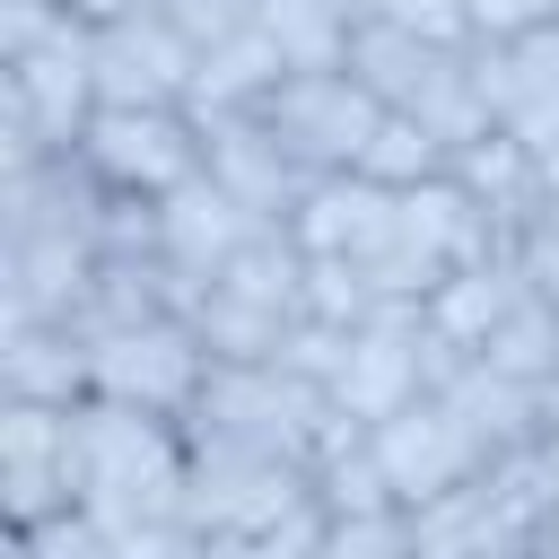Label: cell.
Here are the masks:
<instances>
[{
  "label": "cell",
  "instance_id": "e0dca14e",
  "mask_svg": "<svg viewBox=\"0 0 559 559\" xmlns=\"http://www.w3.org/2000/svg\"><path fill=\"white\" fill-rule=\"evenodd\" d=\"M524 297V271L515 253H489V262H454L428 297H419V332H437L445 349H489V332L507 323V306Z\"/></svg>",
  "mask_w": 559,
  "mask_h": 559
},
{
  "label": "cell",
  "instance_id": "1f68e13d",
  "mask_svg": "<svg viewBox=\"0 0 559 559\" xmlns=\"http://www.w3.org/2000/svg\"><path fill=\"white\" fill-rule=\"evenodd\" d=\"M358 17H393V26H411V35L445 44V52L472 44V9L463 0H358Z\"/></svg>",
  "mask_w": 559,
  "mask_h": 559
},
{
  "label": "cell",
  "instance_id": "d6986e66",
  "mask_svg": "<svg viewBox=\"0 0 559 559\" xmlns=\"http://www.w3.org/2000/svg\"><path fill=\"white\" fill-rule=\"evenodd\" d=\"M445 61H454L445 44H428V35L393 26V17H358V26H349V61H341V70H349V79H358L376 105L411 114V105H419V96L445 79Z\"/></svg>",
  "mask_w": 559,
  "mask_h": 559
},
{
  "label": "cell",
  "instance_id": "4dcf8cb0",
  "mask_svg": "<svg viewBox=\"0 0 559 559\" xmlns=\"http://www.w3.org/2000/svg\"><path fill=\"white\" fill-rule=\"evenodd\" d=\"M507 253H515L524 288H542V297L559 306V192H542V201H533V218L515 227V245H507Z\"/></svg>",
  "mask_w": 559,
  "mask_h": 559
},
{
  "label": "cell",
  "instance_id": "5bb4252c",
  "mask_svg": "<svg viewBox=\"0 0 559 559\" xmlns=\"http://www.w3.org/2000/svg\"><path fill=\"white\" fill-rule=\"evenodd\" d=\"M253 227H262V218H253V210H245V201H236V192H227L210 166L157 201V253H166L183 280H201V288L227 271V253H236Z\"/></svg>",
  "mask_w": 559,
  "mask_h": 559
},
{
  "label": "cell",
  "instance_id": "9c48e42d",
  "mask_svg": "<svg viewBox=\"0 0 559 559\" xmlns=\"http://www.w3.org/2000/svg\"><path fill=\"white\" fill-rule=\"evenodd\" d=\"M367 437H376V463H384V480H393V498H402V507H419V498H437V489H454V480L489 472V463H480V445L463 437V419H454L437 393L402 402V411H393V419H376Z\"/></svg>",
  "mask_w": 559,
  "mask_h": 559
},
{
  "label": "cell",
  "instance_id": "ac0fdd59",
  "mask_svg": "<svg viewBox=\"0 0 559 559\" xmlns=\"http://www.w3.org/2000/svg\"><path fill=\"white\" fill-rule=\"evenodd\" d=\"M402 524H411V559H498V550H515V524H507L489 472L402 507Z\"/></svg>",
  "mask_w": 559,
  "mask_h": 559
},
{
  "label": "cell",
  "instance_id": "f1b7e54d",
  "mask_svg": "<svg viewBox=\"0 0 559 559\" xmlns=\"http://www.w3.org/2000/svg\"><path fill=\"white\" fill-rule=\"evenodd\" d=\"M114 524L96 507H61L44 524H9V559H114Z\"/></svg>",
  "mask_w": 559,
  "mask_h": 559
},
{
  "label": "cell",
  "instance_id": "277c9868",
  "mask_svg": "<svg viewBox=\"0 0 559 559\" xmlns=\"http://www.w3.org/2000/svg\"><path fill=\"white\" fill-rule=\"evenodd\" d=\"M79 157L114 183V192H148L166 201L175 183L201 175V122L183 105H96L79 131Z\"/></svg>",
  "mask_w": 559,
  "mask_h": 559
},
{
  "label": "cell",
  "instance_id": "7402d4cb",
  "mask_svg": "<svg viewBox=\"0 0 559 559\" xmlns=\"http://www.w3.org/2000/svg\"><path fill=\"white\" fill-rule=\"evenodd\" d=\"M402 218H411L445 262H489V253H507L498 218L463 192V175H454V166H445V175H428V183H411V192H402Z\"/></svg>",
  "mask_w": 559,
  "mask_h": 559
},
{
  "label": "cell",
  "instance_id": "30bf717a",
  "mask_svg": "<svg viewBox=\"0 0 559 559\" xmlns=\"http://www.w3.org/2000/svg\"><path fill=\"white\" fill-rule=\"evenodd\" d=\"M96 288V245L61 227H26L0 253V323H79Z\"/></svg>",
  "mask_w": 559,
  "mask_h": 559
},
{
  "label": "cell",
  "instance_id": "d4e9b609",
  "mask_svg": "<svg viewBox=\"0 0 559 559\" xmlns=\"http://www.w3.org/2000/svg\"><path fill=\"white\" fill-rule=\"evenodd\" d=\"M253 26L271 35V52L288 61V70H341L349 61V9H332V0H262L253 9Z\"/></svg>",
  "mask_w": 559,
  "mask_h": 559
},
{
  "label": "cell",
  "instance_id": "ba28073f",
  "mask_svg": "<svg viewBox=\"0 0 559 559\" xmlns=\"http://www.w3.org/2000/svg\"><path fill=\"white\" fill-rule=\"evenodd\" d=\"M70 411L0 402V515L9 524H44V515L79 507V489H70Z\"/></svg>",
  "mask_w": 559,
  "mask_h": 559
},
{
  "label": "cell",
  "instance_id": "52a82bcc",
  "mask_svg": "<svg viewBox=\"0 0 559 559\" xmlns=\"http://www.w3.org/2000/svg\"><path fill=\"white\" fill-rule=\"evenodd\" d=\"M192 70H201V44L166 9L96 26V105H183Z\"/></svg>",
  "mask_w": 559,
  "mask_h": 559
},
{
  "label": "cell",
  "instance_id": "3957f363",
  "mask_svg": "<svg viewBox=\"0 0 559 559\" xmlns=\"http://www.w3.org/2000/svg\"><path fill=\"white\" fill-rule=\"evenodd\" d=\"M253 114L280 131V148H288L306 175H341V166H358V157H367L376 122H384L393 105H376L349 70H288Z\"/></svg>",
  "mask_w": 559,
  "mask_h": 559
},
{
  "label": "cell",
  "instance_id": "9a60e30c",
  "mask_svg": "<svg viewBox=\"0 0 559 559\" xmlns=\"http://www.w3.org/2000/svg\"><path fill=\"white\" fill-rule=\"evenodd\" d=\"M437 402L463 419V437L480 445V463H507V454H533L542 445V384H515L489 358H463L437 384Z\"/></svg>",
  "mask_w": 559,
  "mask_h": 559
},
{
  "label": "cell",
  "instance_id": "4fadbf2b",
  "mask_svg": "<svg viewBox=\"0 0 559 559\" xmlns=\"http://www.w3.org/2000/svg\"><path fill=\"white\" fill-rule=\"evenodd\" d=\"M393 227H402V192H393V183H376V175H358V166L314 175V183H306V201L288 210V236H297L306 253H349V262H367Z\"/></svg>",
  "mask_w": 559,
  "mask_h": 559
},
{
  "label": "cell",
  "instance_id": "8fae6325",
  "mask_svg": "<svg viewBox=\"0 0 559 559\" xmlns=\"http://www.w3.org/2000/svg\"><path fill=\"white\" fill-rule=\"evenodd\" d=\"M201 166H210V175H218L253 218H288V210L306 201V183H314V175L280 148V131H271L253 105H245V114H210V122H201Z\"/></svg>",
  "mask_w": 559,
  "mask_h": 559
},
{
  "label": "cell",
  "instance_id": "cb8c5ba5",
  "mask_svg": "<svg viewBox=\"0 0 559 559\" xmlns=\"http://www.w3.org/2000/svg\"><path fill=\"white\" fill-rule=\"evenodd\" d=\"M306 245L288 236V218H262L236 253H227V271H218V288H236V297H253V306H271V314H297V297H306Z\"/></svg>",
  "mask_w": 559,
  "mask_h": 559
},
{
  "label": "cell",
  "instance_id": "2e32d148",
  "mask_svg": "<svg viewBox=\"0 0 559 559\" xmlns=\"http://www.w3.org/2000/svg\"><path fill=\"white\" fill-rule=\"evenodd\" d=\"M96 367H87V332L79 323H0V402H87Z\"/></svg>",
  "mask_w": 559,
  "mask_h": 559
},
{
  "label": "cell",
  "instance_id": "8992f818",
  "mask_svg": "<svg viewBox=\"0 0 559 559\" xmlns=\"http://www.w3.org/2000/svg\"><path fill=\"white\" fill-rule=\"evenodd\" d=\"M0 70H9V114H26L44 131V148H79V131L96 114V26L61 17L35 52H17Z\"/></svg>",
  "mask_w": 559,
  "mask_h": 559
},
{
  "label": "cell",
  "instance_id": "603a6c76",
  "mask_svg": "<svg viewBox=\"0 0 559 559\" xmlns=\"http://www.w3.org/2000/svg\"><path fill=\"white\" fill-rule=\"evenodd\" d=\"M183 323L201 332L210 367H271L297 314H271V306H253V297H236V288H218V280H210V297H201Z\"/></svg>",
  "mask_w": 559,
  "mask_h": 559
},
{
  "label": "cell",
  "instance_id": "6da1fadb",
  "mask_svg": "<svg viewBox=\"0 0 559 559\" xmlns=\"http://www.w3.org/2000/svg\"><path fill=\"white\" fill-rule=\"evenodd\" d=\"M323 411H332V393L288 376V367H210L201 402L183 411V437H227V445H253V454L314 463Z\"/></svg>",
  "mask_w": 559,
  "mask_h": 559
},
{
  "label": "cell",
  "instance_id": "e575fe53",
  "mask_svg": "<svg viewBox=\"0 0 559 559\" xmlns=\"http://www.w3.org/2000/svg\"><path fill=\"white\" fill-rule=\"evenodd\" d=\"M515 140L533 148V166H542V192H559V105H542V114H533Z\"/></svg>",
  "mask_w": 559,
  "mask_h": 559
},
{
  "label": "cell",
  "instance_id": "83f0119b",
  "mask_svg": "<svg viewBox=\"0 0 559 559\" xmlns=\"http://www.w3.org/2000/svg\"><path fill=\"white\" fill-rule=\"evenodd\" d=\"M376 306H384V297H376L367 262H349V253H314V262H306V297H297V314L341 323V332H367Z\"/></svg>",
  "mask_w": 559,
  "mask_h": 559
},
{
  "label": "cell",
  "instance_id": "44dd1931",
  "mask_svg": "<svg viewBox=\"0 0 559 559\" xmlns=\"http://www.w3.org/2000/svg\"><path fill=\"white\" fill-rule=\"evenodd\" d=\"M454 175H463V192L498 218V236L515 245V227H524L533 201H542V166H533V148H524L515 131H489V140H472V148L454 157Z\"/></svg>",
  "mask_w": 559,
  "mask_h": 559
},
{
  "label": "cell",
  "instance_id": "4316f807",
  "mask_svg": "<svg viewBox=\"0 0 559 559\" xmlns=\"http://www.w3.org/2000/svg\"><path fill=\"white\" fill-rule=\"evenodd\" d=\"M445 166H454V148H445L419 114H384L376 140H367V157H358V175H376V183H393V192H411V183H428V175H445Z\"/></svg>",
  "mask_w": 559,
  "mask_h": 559
},
{
  "label": "cell",
  "instance_id": "484cf974",
  "mask_svg": "<svg viewBox=\"0 0 559 559\" xmlns=\"http://www.w3.org/2000/svg\"><path fill=\"white\" fill-rule=\"evenodd\" d=\"M498 376H515V384H559V306L542 297V288H524L515 306H507V323L489 332V349H480Z\"/></svg>",
  "mask_w": 559,
  "mask_h": 559
},
{
  "label": "cell",
  "instance_id": "d6a6232c",
  "mask_svg": "<svg viewBox=\"0 0 559 559\" xmlns=\"http://www.w3.org/2000/svg\"><path fill=\"white\" fill-rule=\"evenodd\" d=\"M472 9V35H524L542 17H559V0H463Z\"/></svg>",
  "mask_w": 559,
  "mask_h": 559
},
{
  "label": "cell",
  "instance_id": "f546056e",
  "mask_svg": "<svg viewBox=\"0 0 559 559\" xmlns=\"http://www.w3.org/2000/svg\"><path fill=\"white\" fill-rule=\"evenodd\" d=\"M323 559H411V524H402V507H384V515H332Z\"/></svg>",
  "mask_w": 559,
  "mask_h": 559
},
{
  "label": "cell",
  "instance_id": "836d02e7",
  "mask_svg": "<svg viewBox=\"0 0 559 559\" xmlns=\"http://www.w3.org/2000/svg\"><path fill=\"white\" fill-rule=\"evenodd\" d=\"M183 550H192V524H148L114 542V559H183Z\"/></svg>",
  "mask_w": 559,
  "mask_h": 559
},
{
  "label": "cell",
  "instance_id": "5b68a950",
  "mask_svg": "<svg viewBox=\"0 0 559 559\" xmlns=\"http://www.w3.org/2000/svg\"><path fill=\"white\" fill-rule=\"evenodd\" d=\"M87 367H96V393L105 402H140V411H166L183 419L201 402V376H210V349L183 314H157V323H122V332H87Z\"/></svg>",
  "mask_w": 559,
  "mask_h": 559
},
{
  "label": "cell",
  "instance_id": "d590c367",
  "mask_svg": "<svg viewBox=\"0 0 559 559\" xmlns=\"http://www.w3.org/2000/svg\"><path fill=\"white\" fill-rule=\"evenodd\" d=\"M70 17H87V26H114V17H140V9H157V0H61Z\"/></svg>",
  "mask_w": 559,
  "mask_h": 559
},
{
  "label": "cell",
  "instance_id": "7c38bea8",
  "mask_svg": "<svg viewBox=\"0 0 559 559\" xmlns=\"http://www.w3.org/2000/svg\"><path fill=\"white\" fill-rule=\"evenodd\" d=\"M463 70L489 105L498 131H524L542 105H559V17L524 26V35H472L463 44Z\"/></svg>",
  "mask_w": 559,
  "mask_h": 559
},
{
  "label": "cell",
  "instance_id": "7a4b0ae2",
  "mask_svg": "<svg viewBox=\"0 0 559 559\" xmlns=\"http://www.w3.org/2000/svg\"><path fill=\"white\" fill-rule=\"evenodd\" d=\"M314 498V472L288 454H253L227 437H183V524L192 533H271L288 507Z\"/></svg>",
  "mask_w": 559,
  "mask_h": 559
},
{
  "label": "cell",
  "instance_id": "8d00e7d4",
  "mask_svg": "<svg viewBox=\"0 0 559 559\" xmlns=\"http://www.w3.org/2000/svg\"><path fill=\"white\" fill-rule=\"evenodd\" d=\"M332 9H349V17H358V0H332Z\"/></svg>",
  "mask_w": 559,
  "mask_h": 559
},
{
  "label": "cell",
  "instance_id": "ffe728a7",
  "mask_svg": "<svg viewBox=\"0 0 559 559\" xmlns=\"http://www.w3.org/2000/svg\"><path fill=\"white\" fill-rule=\"evenodd\" d=\"M280 79H288V61L271 52V35H262V26H245V35H227V44H210V52H201L183 114H192V122H210V114H245V105H262Z\"/></svg>",
  "mask_w": 559,
  "mask_h": 559
}]
</instances>
